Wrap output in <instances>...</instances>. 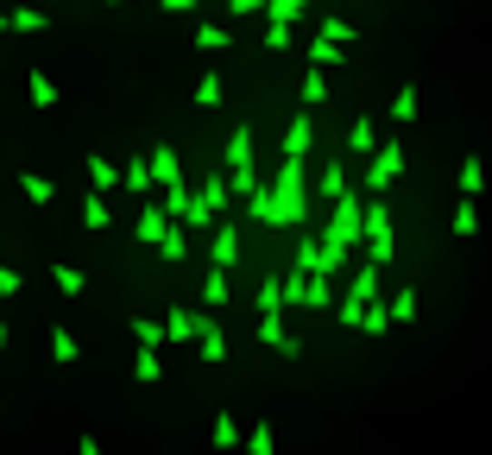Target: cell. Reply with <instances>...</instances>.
<instances>
[{"instance_id": "obj_1", "label": "cell", "mask_w": 492, "mask_h": 455, "mask_svg": "<svg viewBox=\"0 0 492 455\" xmlns=\"http://www.w3.org/2000/svg\"><path fill=\"white\" fill-rule=\"evenodd\" d=\"M303 209H310V190H303V158H284V152H278V183H271L265 228H303Z\"/></svg>"}, {"instance_id": "obj_2", "label": "cell", "mask_w": 492, "mask_h": 455, "mask_svg": "<svg viewBox=\"0 0 492 455\" xmlns=\"http://www.w3.org/2000/svg\"><path fill=\"white\" fill-rule=\"evenodd\" d=\"M228 177H202V190H196V203H190V215H183V228H215L221 222V209H228Z\"/></svg>"}, {"instance_id": "obj_3", "label": "cell", "mask_w": 492, "mask_h": 455, "mask_svg": "<svg viewBox=\"0 0 492 455\" xmlns=\"http://www.w3.org/2000/svg\"><path fill=\"white\" fill-rule=\"evenodd\" d=\"M391 247H398V241H391V203H379V190H372V203H367V260L385 266Z\"/></svg>"}, {"instance_id": "obj_4", "label": "cell", "mask_w": 492, "mask_h": 455, "mask_svg": "<svg viewBox=\"0 0 492 455\" xmlns=\"http://www.w3.org/2000/svg\"><path fill=\"white\" fill-rule=\"evenodd\" d=\"M404 177V146L391 140V146H372V164H367V190H391Z\"/></svg>"}, {"instance_id": "obj_5", "label": "cell", "mask_w": 492, "mask_h": 455, "mask_svg": "<svg viewBox=\"0 0 492 455\" xmlns=\"http://www.w3.org/2000/svg\"><path fill=\"white\" fill-rule=\"evenodd\" d=\"M259 341H265V348H278V354H290V361L303 354V341L284 329V310H259Z\"/></svg>"}, {"instance_id": "obj_6", "label": "cell", "mask_w": 492, "mask_h": 455, "mask_svg": "<svg viewBox=\"0 0 492 455\" xmlns=\"http://www.w3.org/2000/svg\"><path fill=\"white\" fill-rule=\"evenodd\" d=\"M164 228H171V209H164V203H145V209H139V222H133V241H139V247H158V241H164Z\"/></svg>"}, {"instance_id": "obj_7", "label": "cell", "mask_w": 492, "mask_h": 455, "mask_svg": "<svg viewBox=\"0 0 492 455\" xmlns=\"http://www.w3.org/2000/svg\"><path fill=\"white\" fill-rule=\"evenodd\" d=\"M209 266H241V222H215V247Z\"/></svg>"}, {"instance_id": "obj_8", "label": "cell", "mask_w": 492, "mask_h": 455, "mask_svg": "<svg viewBox=\"0 0 492 455\" xmlns=\"http://www.w3.org/2000/svg\"><path fill=\"white\" fill-rule=\"evenodd\" d=\"M202 322H209V310H171L164 316V341H196Z\"/></svg>"}, {"instance_id": "obj_9", "label": "cell", "mask_w": 492, "mask_h": 455, "mask_svg": "<svg viewBox=\"0 0 492 455\" xmlns=\"http://www.w3.org/2000/svg\"><path fill=\"white\" fill-rule=\"evenodd\" d=\"M297 266H303V272H329V279H335V266H329L322 241H316V234H303V228H297Z\"/></svg>"}, {"instance_id": "obj_10", "label": "cell", "mask_w": 492, "mask_h": 455, "mask_svg": "<svg viewBox=\"0 0 492 455\" xmlns=\"http://www.w3.org/2000/svg\"><path fill=\"white\" fill-rule=\"evenodd\" d=\"M310 140H316V134H310V114H297V121L284 127V140H278V152H284V158H310Z\"/></svg>"}, {"instance_id": "obj_11", "label": "cell", "mask_w": 492, "mask_h": 455, "mask_svg": "<svg viewBox=\"0 0 492 455\" xmlns=\"http://www.w3.org/2000/svg\"><path fill=\"white\" fill-rule=\"evenodd\" d=\"M303 57H310L316 70H341V64H348V45H335V38H322V32H316V45H310Z\"/></svg>"}, {"instance_id": "obj_12", "label": "cell", "mask_w": 492, "mask_h": 455, "mask_svg": "<svg viewBox=\"0 0 492 455\" xmlns=\"http://www.w3.org/2000/svg\"><path fill=\"white\" fill-rule=\"evenodd\" d=\"M417 114H423V89H417V83H398V102H391V121H398V127H410Z\"/></svg>"}, {"instance_id": "obj_13", "label": "cell", "mask_w": 492, "mask_h": 455, "mask_svg": "<svg viewBox=\"0 0 492 455\" xmlns=\"http://www.w3.org/2000/svg\"><path fill=\"white\" fill-rule=\"evenodd\" d=\"M158 177H152V158H133V164H121V190L126 196H145Z\"/></svg>"}, {"instance_id": "obj_14", "label": "cell", "mask_w": 492, "mask_h": 455, "mask_svg": "<svg viewBox=\"0 0 492 455\" xmlns=\"http://www.w3.org/2000/svg\"><path fill=\"white\" fill-rule=\"evenodd\" d=\"M19 190H25V203H38V209L57 203V183H51L44 171H19Z\"/></svg>"}, {"instance_id": "obj_15", "label": "cell", "mask_w": 492, "mask_h": 455, "mask_svg": "<svg viewBox=\"0 0 492 455\" xmlns=\"http://www.w3.org/2000/svg\"><path fill=\"white\" fill-rule=\"evenodd\" d=\"M108 222H114V209H108V196H102V190H89V196H83V228H89V234H102Z\"/></svg>"}, {"instance_id": "obj_16", "label": "cell", "mask_w": 492, "mask_h": 455, "mask_svg": "<svg viewBox=\"0 0 492 455\" xmlns=\"http://www.w3.org/2000/svg\"><path fill=\"white\" fill-rule=\"evenodd\" d=\"M448 228H455L461 241H474V234H480V203H474V196H461V203H455V215H448Z\"/></svg>"}, {"instance_id": "obj_17", "label": "cell", "mask_w": 492, "mask_h": 455, "mask_svg": "<svg viewBox=\"0 0 492 455\" xmlns=\"http://www.w3.org/2000/svg\"><path fill=\"white\" fill-rule=\"evenodd\" d=\"M51 285H57L64 298H83V285H89V279H83V266H70V260H51Z\"/></svg>"}, {"instance_id": "obj_18", "label": "cell", "mask_w": 492, "mask_h": 455, "mask_svg": "<svg viewBox=\"0 0 492 455\" xmlns=\"http://www.w3.org/2000/svg\"><path fill=\"white\" fill-rule=\"evenodd\" d=\"M152 177H158V183H177V177H183V158H177V146H152Z\"/></svg>"}, {"instance_id": "obj_19", "label": "cell", "mask_w": 492, "mask_h": 455, "mask_svg": "<svg viewBox=\"0 0 492 455\" xmlns=\"http://www.w3.org/2000/svg\"><path fill=\"white\" fill-rule=\"evenodd\" d=\"M6 25H13V32H44V25H51V13H44V6H13V13H6Z\"/></svg>"}, {"instance_id": "obj_20", "label": "cell", "mask_w": 492, "mask_h": 455, "mask_svg": "<svg viewBox=\"0 0 492 455\" xmlns=\"http://www.w3.org/2000/svg\"><path fill=\"white\" fill-rule=\"evenodd\" d=\"M234 45V32L228 25H209V19H196V51H228Z\"/></svg>"}, {"instance_id": "obj_21", "label": "cell", "mask_w": 492, "mask_h": 455, "mask_svg": "<svg viewBox=\"0 0 492 455\" xmlns=\"http://www.w3.org/2000/svg\"><path fill=\"white\" fill-rule=\"evenodd\" d=\"M25 89H32V108H57V102H64V95H57V83H51L44 70H32V76H25Z\"/></svg>"}, {"instance_id": "obj_22", "label": "cell", "mask_w": 492, "mask_h": 455, "mask_svg": "<svg viewBox=\"0 0 492 455\" xmlns=\"http://www.w3.org/2000/svg\"><path fill=\"white\" fill-rule=\"evenodd\" d=\"M316 190H322V203H335V196L348 190V164H341V158H329V171L316 177Z\"/></svg>"}, {"instance_id": "obj_23", "label": "cell", "mask_w": 492, "mask_h": 455, "mask_svg": "<svg viewBox=\"0 0 492 455\" xmlns=\"http://www.w3.org/2000/svg\"><path fill=\"white\" fill-rule=\"evenodd\" d=\"M190 203H196V190H190L183 177H177V183H164V209H171V222H183V215H190Z\"/></svg>"}, {"instance_id": "obj_24", "label": "cell", "mask_w": 492, "mask_h": 455, "mask_svg": "<svg viewBox=\"0 0 492 455\" xmlns=\"http://www.w3.org/2000/svg\"><path fill=\"white\" fill-rule=\"evenodd\" d=\"M158 373H164L158 348H139V354H133V380H139V386H158Z\"/></svg>"}, {"instance_id": "obj_25", "label": "cell", "mask_w": 492, "mask_h": 455, "mask_svg": "<svg viewBox=\"0 0 492 455\" xmlns=\"http://www.w3.org/2000/svg\"><path fill=\"white\" fill-rule=\"evenodd\" d=\"M360 303H372L379 298V260H360V272H354V285H348Z\"/></svg>"}, {"instance_id": "obj_26", "label": "cell", "mask_w": 492, "mask_h": 455, "mask_svg": "<svg viewBox=\"0 0 492 455\" xmlns=\"http://www.w3.org/2000/svg\"><path fill=\"white\" fill-rule=\"evenodd\" d=\"M202 303H209V310L228 303V266H209V279H202Z\"/></svg>"}, {"instance_id": "obj_27", "label": "cell", "mask_w": 492, "mask_h": 455, "mask_svg": "<svg viewBox=\"0 0 492 455\" xmlns=\"http://www.w3.org/2000/svg\"><path fill=\"white\" fill-rule=\"evenodd\" d=\"M385 310H391V322H417V316H423V310H417V285H398V298L385 303Z\"/></svg>"}, {"instance_id": "obj_28", "label": "cell", "mask_w": 492, "mask_h": 455, "mask_svg": "<svg viewBox=\"0 0 492 455\" xmlns=\"http://www.w3.org/2000/svg\"><path fill=\"white\" fill-rule=\"evenodd\" d=\"M322 102H329V70L310 64V76H303V108H322Z\"/></svg>"}, {"instance_id": "obj_29", "label": "cell", "mask_w": 492, "mask_h": 455, "mask_svg": "<svg viewBox=\"0 0 492 455\" xmlns=\"http://www.w3.org/2000/svg\"><path fill=\"white\" fill-rule=\"evenodd\" d=\"M83 164H89L95 190H121V164H114V158H83Z\"/></svg>"}, {"instance_id": "obj_30", "label": "cell", "mask_w": 492, "mask_h": 455, "mask_svg": "<svg viewBox=\"0 0 492 455\" xmlns=\"http://www.w3.org/2000/svg\"><path fill=\"white\" fill-rule=\"evenodd\" d=\"M487 190V158H461V196H480Z\"/></svg>"}, {"instance_id": "obj_31", "label": "cell", "mask_w": 492, "mask_h": 455, "mask_svg": "<svg viewBox=\"0 0 492 455\" xmlns=\"http://www.w3.org/2000/svg\"><path fill=\"white\" fill-rule=\"evenodd\" d=\"M303 303H310V310H329V303H335V292H329V272H310V285H303Z\"/></svg>"}, {"instance_id": "obj_32", "label": "cell", "mask_w": 492, "mask_h": 455, "mask_svg": "<svg viewBox=\"0 0 492 455\" xmlns=\"http://www.w3.org/2000/svg\"><path fill=\"white\" fill-rule=\"evenodd\" d=\"M228 190H234V196H252V190H259V171H252V164H228Z\"/></svg>"}, {"instance_id": "obj_33", "label": "cell", "mask_w": 492, "mask_h": 455, "mask_svg": "<svg viewBox=\"0 0 492 455\" xmlns=\"http://www.w3.org/2000/svg\"><path fill=\"white\" fill-rule=\"evenodd\" d=\"M158 253H164V260H183V253H190V234H183V222H171V228H164Z\"/></svg>"}, {"instance_id": "obj_34", "label": "cell", "mask_w": 492, "mask_h": 455, "mask_svg": "<svg viewBox=\"0 0 492 455\" xmlns=\"http://www.w3.org/2000/svg\"><path fill=\"white\" fill-rule=\"evenodd\" d=\"M209 443H215V450H234V443H241V424H234V411H221V418H215Z\"/></svg>"}, {"instance_id": "obj_35", "label": "cell", "mask_w": 492, "mask_h": 455, "mask_svg": "<svg viewBox=\"0 0 492 455\" xmlns=\"http://www.w3.org/2000/svg\"><path fill=\"white\" fill-rule=\"evenodd\" d=\"M303 6H310V0H265V19H278V25H297V19H303Z\"/></svg>"}, {"instance_id": "obj_36", "label": "cell", "mask_w": 492, "mask_h": 455, "mask_svg": "<svg viewBox=\"0 0 492 455\" xmlns=\"http://www.w3.org/2000/svg\"><path fill=\"white\" fill-rule=\"evenodd\" d=\"M228 164H252V127H234V134H228Z\"/></svg>"}, {"instance_id": "obj_37", "label": "cell", "mask_w": 492, "mask_h": 455, "mask_svg": "<svg viewBox=\"0 0 492 455\" xmlns=\"http://www.w3.org/2000/svg\"><path fill=\"white\" fill-rule=\"evenodd\" d=\"M360 329H367V335H385V329H391V310H385V303L372 298L367 310H360Z\"/></svg>"}, {"instance_id": "obj_38", "label": "cell", "mask_w": 492, "mask_h": 455, "mask_svg": "<svg viewBox=\"0 0 492 455\" xmlns=\"http://www.w3.org/2000/svg\"><path fill=\"white\" fill-rule=\"evenodd\" d=\"M322 38H335V45H360V32H354L341 13H329V19H322Z\"/></svg>"}, {"instance_id": "obj_39", "label": "cell", "mask_w": 492, "mask_h": 455, "mask_svg": "<svg viewBox=\"0 0 492 455\" xmlns=\"http://www.w3.org/2000/svg\"><path fill=\"white\" fill-rule=\"evenodd\" d=\"M297 45V25H278V19H265V51H290Z\"/></svg>"}, {"instance_id": "obj_40", "label": "cell", "mask_w": 492, "mask_h": 455, "mask_svg": "<svg viewBox=\"0 0 492 455\" xmlns=\"http://www.w3.org/2000/svg\"><path fill=\"white\" fill-rule=\"evenodd\" d=\"M196 108H221V76H215V70H202V83H196Z\"/></svg>"}, {"instance_id": "obj_41", "label": "cell", "mask_w": 492, "mask_h": 455, "mask_svg": "<svg viewBox=\"0 0 492 455\" xmlns=\"http://www.w3.org/2000/svg\"><path fill=\"white\" fill-rule=\"evenodd\" d=\"M133 341H139V348H158V341H164V322H152V316H133Z\"/></svg>"}, {"instance_id": "obj_42", "label": "cell", "mask_w": 492, "mask_h": 455, "mask_svg": "<svg viewBox=\"0 0 492 455\" xmlns=\"http://www.w3.org/2000/svg\"><path fill=\"white\" fill-rule=\"evenodd\" d=\"M202 361H228V341H221V329H215V316L202 322Z\"/></svg>"}, {"instance_id": "obj_43", "label": "cell", "mask_w": 492, "mask_h": 455, "mask_svg": "<svg viewBox=\"0 0 492 455\" xmlns=\"http://www.w3.org/2000/svg\"><path fill=\"white\" fill-rule=\"evenodd\" d=\"M348 146L360 152V158H372V146H379V134H372V121H367V114L354 121V134H348Z\"/></svg>"}, {"instance_id": "obj_44", "label": "cell", "mask_w": 492, "mask_h": 455, "mask_svg": "<svg viewBox=\"0 0 492 455\" xmlns=\"http://www.w3.org/2000/svg\"><path fill=\"white\" fill-rule=\"evenodd\" d=\"M221 13H228V19H265V0H221Z\"/></svg>"}, {"instance_id": "obj_45", "label": "cell", "mask_w": 492, "mask_h": 455, "mask_svg": "<svg viewBox=\"0 0 492 455\" xmlns=\"http://www.w3.org/2000/svg\"><path fill=\"white\" fill-rule=\"evenodd\" d=\"M51 361H76V335L70 329H51Z\"/></svg>"}, {"instance_id": "obj_46", "label": "cell", "mask_w": 492, "mask_h": 455, "mask_svg": "<svg viewBox=\"0 0 492 455\" xmlns=\"http://www.w3.org/2000/svg\"><path fill=\"white\" fill-rule=\"evenodd\" d=\"M271 443H278V437H271V424L259 418V424H252V437H246V450H252V455H271Z\"/></svg>"}, {"instance_id": "obj_47", "label": "cell", "mask_w": 492, "mask_h": 455, "mask_svg": "<svg viewBox=\"0 0 492 455\" xmlns=\"http://www.w3.org/2000/svg\"><path fill=\"white\" fill-rule=\"evenodd\" d=\"M259 310H284V279H265L259 285Z\"/></svg>"}, {"instance_id": "obj_48", "label": "cell", "mask_w": 492, "mask_h": 455, "mask_svg": "<svg viewBox=\"0 0 492 455\" xmlns=\"http://www.w3.org/2000/svg\"><path fill=\"white\" fill-rule=\"evenodd\" d=\"M360 310H367V303L354 298V292H348V298L335 303V316H341V322H348V329H360Z\"/></svg>"}, {"instance_id": "obj_49", "label": "cell", "mask_w": 492, "mask_h": 455, "mask_svg": "<svg viewBox=\"0 0 492 455\" xmlns=\"http://www.w3.org/2000/svg\"><path fill=\"white\" fill-rule=\"evenodd\" d=\"M19 292H25V279H19V272L0 260V298H19Z\"/></svg>"}, {"instance_id": "obj_50", "label": "cell", "mask_w": 492, "mask_h": 455, "mask_svg": "<svg viewBox=\"0 0 492 455\" xmlns=\"http://www.w3.org/2000/svg\"><path fill=\"white\" fill-rule=\"evenodd\" d=\"M158 13H177L183 19V13H196V0H158Z\"/></svg>"}, {"instance_id": "obj_51", "label": "cell", "mask_w": 492, "mask_h": 455, "mask_svg": "<svg viewBox=\"0 0 492 455\" xmlns=\"http://www.w3.org/2000/svg\"><path fill=\"white\" fill-rule=\"evenodd\" d=\"M0 348H6V322H0Z\"/></svg>"}, {"instance_id": "obj_52", "label": "cell", "mask_w": 492, "mask_h": 455, "mask_svg": "<svg viewBox=\"0 0 492 455\" xmlns=\"http://www.w3.org/2000/svg\"><path fill=\"white\" fill-rule=\"evenodd\" d=\"M0 32H6V13H0Z\"/></svg>"}, {"instance_id": "obj_53", "label": "cell", "mask_w": 492, "mask_h": 455, "mask_svg": "<svg viewBox=\"0 0 492 455\" xmlns=\"http://www.w3.org/2000/svg\"><path fill=\"white\" fill-rule=\"evenodd\" d=\"M114 6H126V0H114Z\"/></svg>"}]
</instances>
